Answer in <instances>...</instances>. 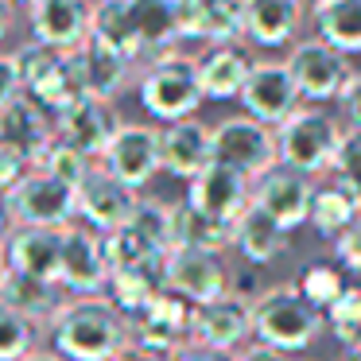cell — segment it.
Segmentation results:
<instances>
[{"label":"cell","mask_w":361,"mask_h":361,"mask_svg":"<svg viewBox=\"0 0 361 361\" xmlns=\"http://www.w3.org/2000/svg\"><path fill=\"white\" fill-rule=\"evenodd\" d=\"M299 86L291 78V66L288 63H257L241 90V105H245V117L260 121L268 128H280L291 113H299Z\"/></svg>","instance_id":"cell-9"},{"label":"cell","mask_w":361,"mask_h":361,"mask_svg":"<svg viewBox=\"0 0 361 361\" xmlns=\"http://www.w3.org/2000/svg\"><path fill=\"white\" fill-rule=\"evenodd\" d=\"M4 206H8V218L27 229H71L74 214H78V190L32 167L4 195Z\"/></svg>","instance_id":"cell-5"},{"label":"cell","mask_w":361,"mask_h":361,"mask_svg":"<svg viewBox=\"0 0 361 361\" xmlns=\"http://www.w3.org/2000/svg\"><path fill=\"white\" fill-rule=\"evenodd\" d=\"M190 319H195V303H187L175 291H164L148 311H140L133 319V345L136 353L152 357V353H175L190 342Z\"/></svg>","instance_id":"cell-8"},{"label":"cell","mask_w":361,"mask_h":361,"mask_svg":"<svg viewBox=\"0 0 361 361\" xmlns=\"http://www.w3.org/2000/svg\"><path fill=\"white\" fill-rule=\"evenodd\" d=\"M206 102L202 94V74H198V59L190 55H167L156 66H148L140 78V105L164 125H179L190 121L195 109Z\"/></svg>","instance_id":"cell-3"},{"label":"cell","mask_w":361,"mask_h":361,"mask_svg":"<svg viewBox=\"0 0 361 361\" xmlns=\"http://www.w3.org/2000/svg\"><path fill=\"white\" fill-rule=\"evenodd\" d=\"M136 206H140L136 190L125 187V183H121L117 175H109L105 167H94L90 179L78 187V218L86 221L90 229H97L102 237L125 229L128 221H133Z\"/></svg>","instance_id":"cell-11"},{"label":"cell","mask_w":361,"mask_h":361,"mask_svg":"<svg viewBox=\"0 0 361 361\" xmlns=\"http://www.w3.org/2000/svg\"><path fill=\"white\" fill-rule=\"evenodd\" d=\"M63 245H66V229H27L20 226L4 245L12 272L35 276V280L59 283L63 280ZM63 288V283H59Z\"/></svg>","instance_id":"cell-21"},{"label":"cell","mask_w":361,"mask_h":361,"mask_svg":"<svg viewBox=\"0 0 361 361\" xmlns=\"http://www.w3.org/2000/svg\"><path fill=\"white\" fill-rule=\"evenodd\" d=\"M156 257H167L159 252L156 245H148L133 226L117 229V233H105V260H109V276L117 268H133V264H144V260H156Z\"/></svg>","instance_id":"cell-36"},{"label":"cell","mask_w":361,"mask_h":361,"mask_svg":"<svg viewBox=\"0 0 361 361\" xmlns=\"http://www.w3.org/2000/svg\"><path fill=\"white\" fill-rule=\"evenodd\" d=\"M311 202H314L311 175L295 171V167L276 164L264 179L252 183V206L272 214L283 229H299L303 221H311Z\"/></svg>","instance_id":"cell-13"},{"label":"cell","mask_w":361,"mask_h":361,"mask_svg":"<svg viewBox=\"0 0 361 361\" xmlns=\"http://www.w3.org/2000/svg\"><path fill=\"white\" fill-rule=\"evenodd\" d=\"M27 361H63V357H59V353H32Z\"/></svg>","instance_id":"cell-52"},{"label":"cell","mask_w":361,"mask_h":361,"mask_svg":"<svg viewBox=\"0 0 361 361\" xmlns=\"http://www.w3.org/2000/svg\"><path fill=\"white\" fill-rule=\"evenodd\" d=\"M237 361H291L283 350H272V345H264V342H252L249 350H241L237 353Z\"/></svg>","instance_id":"cell-48"},{"label":"cell","mask_w":361,"mask_h":361,"mask_svg":"<svg viewBox=\"0 0 361 361\" xmlns=\"http://www.w3.org/2000/svg\"><path fill=\"white\" fill-rule=\"evenodd\" d=\"M226 245H233V226L206 218V214L195 210L187 198L171 206V249H206V252H221Z\"/></svg>","instance_id":"cell-29"},{"label":"cell","mask_w":361,"mask_h":361,"mask_svg":"<svg viewBox=\"0 0 361 361\" xmlns=\"http://www.w3.org/2000/svg\"><path fill=\"white\" fill-rule=\"evenodd\" d=\"M35 345V322L0 303V361H27Z\"/></svg>","instance_id":"cell-39"},{"label":"cell","mask_w":361,"mask_h":361,"mask_svg":"<svg viewBox=\"0 0 361 361\" xmlns=\"http://www.w3.org/2000/svg\"><path fill=\"white\" fill-rule=\"evenodd\" d=\"M27 171H32V167H27L24 159L16 156V152H8V148H4V144H0V198L8 195V190L16 187V183L24 179Z\"/></svg>","instance_id":"cell-41"},{"label":"cell","mask_w":361,"mask_h":361,"mask_svg":"<svg viewBox=\"0 0 361 361\" xmlns=\"http://www.w3.org/2000/svg\"><path fill=\"white\" fill-rule=\"evenodd\" d=\"M350 361H361V350H357V353H350Z\"/></svg>","instance_id":"cell-55"},{"label":"cell","mask_w":361,"mask_h":361,"mask_svg":"<svg viewBox=\"0 0 361 361\" xmlns=\"http://www.w3.org/2000/svg\"><path fill=\"white\" fill-rule=\"evenodd\" d=\"M214 159L241 171L249 183L264 179L280 164L276 128L260 125L252 117H226L221 125H214Z\"/></svg>","instance_id":"cell-6"},{"label":"cell","mask_w":361,"mask_h":361,"mask_svg":"<svg viewBox=\"0 0 361 361\" xmlns=\"http://www.w3.org/2000/svg\"><path fill=\"white\" fill-rule=\"evenodd\" d=\"M12 4H24V8H32V4H35V0H12Z\"/></svg>","instance_id":"cell-54"},{"label":"cell","mask_w":361,"mask_h":361,"mask_svg":"<svg viewBox=\"0 0 361 361\" xmlns=\"http://www.w3.org/2000/svg\"><path fill=\"white\" fill-rule=\"evenodd\" d=\"M303 4H311V8H314V4H319V0H303Z\"/></svg>","instance_id":"cell-56"},{"label":"cell","mask_w":361,"mask_h":361,"mask_svg":"<svg viewBox=\"0 0 361 361\" xmlns=\"http://www.w3.org/2000/svg\"><path fill=\"white\" fill-rule=\"evenodd\" d=\"M12 59H16V71H20V86H24V94H35V90L43 86V82L51 78V74L63 66L66 51H55L47 47V43H24V47L12 51Z\"/></svg>","instance_id":"cell-34"},{"label":"cell","mask_w":361,"mask_h":361,"mask_svg":"<svg viewBox=\"0 0 361 361\" xmlns=\"http://www.w3.org/2000/svg\"><path fill=\"white\" fill-rule=\"evenodd\" d=\"M198 39L210 47L245 39V0H198Z\"/></svg>","instance_id":"cell-32"},{"label":"cell","mask_w":361,"mask_h":361,"mask_svg":"<svg viewBox=\"0 0 361 361\" xmlns=\"http://www.w3.org/2000/svg\"><path fill=\"white\" fill-rule=\"evenodd\" d=\"M252 55L245 43H221L210 47L198 59V74H202V94L214 102H229V97H241L245 82L252 74Z\"/></svg>","instance_id":"cell-23"},{"label":"cell","mask_w":361,"mask_h":361,"mask_svg":"<svg viewBox=\"0 0 361 361\" xmlns=\"http://www.w3.org/2000/svg\"><path fill=\"white\" fill-rule=\"evenodd\" d=\"M12 32V0H0V43Z\"/></svg>","instance_id":"cell-49"},{"label":"cell","mask_w":361,"mask_h":361,"mask_svg":"<svg viewBox=\"0 0 361 361\" xmlns=\"http://www.w3.org/2000/svg\"><path fill=\"white\" fill-rule=\"evenodd\" d=\"M179 4V35L198 39V0H175Z\"/></svg>","instance_id":"cell-47"},{"label":"cell","mask_w":361,"mask_h":361,"mask_svg":"<svg viewBox=\"0 0 361 361\" xmlns=\"http://www.w3.org/2000/svg\"><path fill=\"white\" fill-rule=\"evenodd\" d=\"M171 361H237V353H229V350H210V345H198V342H187Z\"/></svg>","instance_id":"cell-45"},{"label":"cell","mask_w":361,"mask_h":361,"mask_svg":"<svg viewBox=\"0 0 361 361\" xmlns=\"http://www.w3.org/2000/svg\"><path fill=\"white\" fill-rule=\"evenodd\" d=\"M63 283L74 295H97L109 288V260H105V237L97 229L71 226L63 245Z\"/></svg>","instance_id":"cell-20"},{"label":"cell","mask_w":361,"mask_h":361,"mask_svg":"<svg viewBox=\"0 0 361 361\" xmlns=\"http://www.w3.org/2000/svg\"><path fill=\"white\" fill-rule=\"evenodd\" d=\"M233 245H237V252L260 272V268L272 264V260L288 249V229H283L272 214L249 206L233 226Z\"/></svg>","instance_id":"cell-28"},{"label":"cell","mask_w":361,"mask_h":361,"mask_svg":"<svg viewBox=\"0 0 361 361\" xmlns=\"http://www.w3.org/2000/svg\"><path fill=\"white\" fill-rule=\"evenodd\" d=\"M121 125L125 121L117 117V109H113L109 102H102V97H82L78 105H71L66 113H59L55 117V133L63 136L66 144H74L78 152H86L90 159H102L105 152H109L113 136L121 133Z\"/></svg>","instance_id":"cell-19"},{"label":"cell","mask_w":361,"mask_h":361,"mask_svg":"<svg viewBox=\"0 0 361 361\" xmlns=\"http://www.w3.org/2000/svg\"><path fill=\"white\" fill-rule=\"evenodd\" d=\"M299 291H303L307 295V303L311 307H319V311H330V307L338 303V299H342V291L350 288V283H345V276L338 272L334 264H307L303 272H299Z\"/></svg>","instance_id":"cell-35"},{"label":"cell","mask_w":361,"mask_h":361,"mask_svg":"<svg viewBox=\"0 0 361 361\" xmlns=\"http://www.w3.org/2000/svg\"><path fill=\"white\" fill-rule=\"evenodd\" d=\"M314 32L345 59L361 55V0H319L314 4Z\"/></svg>","instance_id":"cell-30"},{"label":"cell","mask_w":361,"mask_h":361,"mask_svg":"<svg viewBox=\"0 0 361 361\" xmlns=\"http://www.w3.org/2000/svg\"><path fill=\"white\" fill-rule=\"evenodd\" d=\"M128 4V27L136 39V63L148 71L159 59L175 55L179 35V4L175 0H125Z\"/></svg>","instance_id":"cell-14"},{"label":"cell","mask_w":361,"mask_h":361,"mask_svg":"<svg viewBox=\"0 0 361 361\" xmlns=\"http://www.w3.org/2000/svg\"><path fill=\"white\" fill-rule=\"evenodd\" d=\"M249 334H252V303L249 299L226 291V295L214 299V303L195 307V319H190V342L233 353Z\"/></svg>","instance_id":"cell-17"},{"label":"cell","mask_w":361,"mask_h":361,"mask_svg":"<svg viewBox=\"0 0 361 361\" xmlns=\"http://www.w3.org/2000/svg\"><path fill=\"white\" fill-rule=\"evenodd\" d=\"M338 105L345 109V117H350V128H357L361 133V71L350 74V82H345L342 97H338Z\"/></svg>","instance_id":"cell-44"},{"label":"cell","mask_w":361,"mask_h":361,"mask_svg":"<svg viewBox=\"0 0 361 361\" xmlns=\"http://www.w3.org/2000/svg\"><path fill=\"white\" fill-rule=\"evenodd\" d=\"M35 167H39V171H47L51 179L74 187V190H78L82 183L90 179V171H94V164H90L86 152H78L74 144H66L63 136H55V140H51V148L43 152V159H39Z\"/></svg>","instance_id":"cell-33"},{"label":"cell","mask_w":361,"mask_h":361,"mask_svg":"<svg viewBox=\"0 0 361 361\" xmlns=\"http://www.w3.org/2000/svg\"><path fill=\"white\" fill-rule=\"evenodd\" d=\"M291 78H295L299 94L307 97V102H338L345 90V82H350V59L342 55V51H334L330 43H322L319 35L314 39H303L291 47Z\"/></svg>","instance_id":"cell-7"},{"label":"cell","mask_w":361,"mask_h":361,"mask_svg":"<svg viewBox=\"0 0 361 361\" xmlns=\"http://www.w3.org/2000/svg\"><path fill=\"white\" fill-rule=\"evenodd\" d=\"M74 59H78V71H82V78H86L90 97H102V102H113V94L125 86L128 71H133V63H128L113 43L97 39V35H90V39L74 51Z\"/></svg>","instance_id":"cell-27"},{"label":"cell","mask_w":361,"mask_h":361,"mask_svg":"<svg viewBox=\"0 0 361 361\" xmlns=\"http://www.w3.org/2000/svg\"><path fill=\"white\" fill-rule=\"evenodd\" d=\"M342 128L319 105H303L299 113H291L280 128H276V148H280V164L295 167L303 175H319L334 167L338 144H342Z\"/></svg>","instance_id":"cell-4"},{"label":"cell","mask_w":361,"mask_h":361,"mask_svg":"<svg viewBox=\"0 0 361 361\" xmlns=\"http://www.w3.org/2000/svg\"><path fill=\"white\" fill-rule=\"evenodd\" d=\"M117 361H152V357H144V353H136V350H128V353H121Z\"/></svg>","instance_id":"cell-51"},{"label":"cell","mask_w":361,"mask_h":361,"mask_svg":"<svg viewBox=\"0 0 361 361\" xmlns=\"http://www.w3.org/2000/svg\"><path fill=\"white\" fill-rule=\"evenodd\" d=\"M55 136H59L55 133V117H51L35 97L20 94L8 109H0V144H4L8 152H16L27 167L39 164Z\"/></svg>","instance_id":"cell-16"},{"label":"cell","mask_w":361,"mask_h":361,"mask_svg":"<svg viewBox=\"0 0 361 361\" xmlns=\"http://www.w3.org/2000/svg\"><path fill=\"white\" fill-rule=\"evenodd\" d=\"M187 202L195 206V210H202L206 218L237 226V218L252 206V190H249V179H245L241 171H233V167H226V164H214V167H206L198 179H190Z\"/></svg>","instance_id":"cell-15"},{"label":"cell","mask_w":361,"mask_h":361,"mask_svg":"<svg viewBox=\"0 0 361 361\" xmlns=\"http://www.w3.org/2000/svg\"><path fill=\"white\" fill-rule=\"evenodd\" d=\"M229 291L241 299H249V303H257L260 295H264V288H260V276L257 272H233V280H229Z\"/></svg>","instance_id":"cell-46"},{"label":"cell","mask_w":361,"mask_h":361,"mask_svg":"<svg viewBox=\"0 0 361 361\" xmlns=\"http://www.w3.org/2000/svg\"><path fill=\"white\" fill-rule=\"evenodd\" d=\"M326 319H330V330H334L338 342L350 353H357L361 350V283H350L342 291V299L326 311Z\"/></svg>","instance_id":"cell-37"},{"label":"cell","mask_w":361,"mask_h":361,"mask_svg":"<svg viewBox=\"0 0 361 361\" xmlns=\"http://www.w3.org/2000/svg\"><path fill=\"white\" fill-rule=\"evenodd\" d=\"M338 187H345L350 195L361 198V133L350 128L338 144V156H334V167H330Z\"/></svg>","instance_id":"cell-40"},{"label":"cell","mask_w":361,"mask_h":361,"mask_svg":"<svg viewBox=\"0 0 361 361\" xmlns=\"http://www.w3.org/2000/svg\"><path fill=\"white\" fill-rule=\"evenodd\" d=\"M4 229H8V206H4V198H0V237H4Z\"/></svg>","instance_id":"cell-50"},{"label":"cell","mask_w":361,"mask_h":361,"mask_svg":"<svg viewBox=\"0 0 361 361\" xmlns=\"http://www.w3.org/2000/svg\"><path fill=\"white\" fill-rule=\"evenodd\" d=\"M0 303L8 311L24 314L27 322H43L51 326L55 314L63 311L66 299L59 295V283H47V280H35V276H24V272H12L0 280Z\"/></svg>","instance_id":"cell-26"},{"label":"cell","mask_w":361,"mask_h":361,"mask_svg":"<svg viewBox=\"0 0 361 361\" xmlns=\"http://www.w3.org/2000/svg\"><path fill=\"white\" fill-rule=\"evenodd\" d=\"M8 276V257H4V249H0V280Z\"/></svg>","instance_id":"cell-53"},{"label":"cell","mask_w":361,"mask_h":361,"mask_svg":"<svg viewBox=\"0 0 361 361\" xmlns=\"http://www.w3.org/2000/svg\"><path fill=\"white\" fill-rule=\"evenodd\" d=\"M322 311L307 303L299 283H276L252 303V334L257 342L283 353H299L319 338Z\"/></svg>","instance_id":"cell-2"},{"label":"cell","mask_w":361,"mask_h":361,"mask_svg":"<svg viewBox=\"0 0 361 361\" xmlns=\"http://www.w3.org/2000/svg\"><path fill=\"white\" fill-rule=\"evenodd\" d=\"M164 291H167V257L144 260V264H133V268H117L109 276V299L128 319L148 311Z\"/></svg>","instance_id":"cell-24"},{"label":"cell","mask_w":361,"mask_h":361,"mask_svg":"<svg viewBox=\"0 0 361 361\" xmlns=\"http://www.w3.org/2000/svg\"><path fill=\"white\" fill-rule=\"evenodd\" d=\"M47 330L63 361H117L133 342V319L105 295L66 299Z\"/></svg>","instance_id":"cell-1"},{"label":"cell","mask_w":361,"mask_h":361,"mask_svg":"<svg viewBox=\"0 0 361 361\" xmlns=\"http://www.w3.org/2000/svg\"><path fill=\"white\" fill-rule=\"evenodd\" d=\"M361 221V198L350 195L338 183L314 187V202H311V226L319 237H342L345 229H353Z\"/></svg>","instance_id":"cell-31"},{"label":"cell","mask_w":361,"mask_h":361,"mask_svg":"<svg viewBox=\"0 0 361 361\" xmlns=\"http://www.w3.org/2000/svg\"><path fill=\"white\" fill-rule=\"evenodd\" d=\"M233 276L226 272L218 252L206 249H171L167 252V291L183 295L187 303L202 307L229 291Z\"/></svg>","instance_id":"cell-12"},{"label":"cell","mask_w":361,"mask_h":361,"mask_svg":"<svg viewBox=\"0 0 361 361\" xmlns=\"http://www.w3.org/2000/svg\"><path fill=\"white\" fill-rule=\"evenodd\" d=\"M214 128L202 121H179L164 128V171L175 179H198L206 167H214Z\"/></svg>","instance_id":"cell-22"},{"label":"cell","mask_w":361,"mask_h":361,"mask_svg":"<svg viewBox=\"0 0 361 361\" xmlns=\"http://www.w3.org/2000/svg\"><path fill=\"white\" fill-rule=\"evenodd\" d=\"M32 35L55 51H78L94 32V4L86 0H35L32 8Z\"/></svg>","instance_id":"cell-18"},{"label":"cell","mask_w":361,"mask_h":361,"mask_svg":"<svg viewBox=\"0 0 361 361\" xmlns=\"http://www.w3.org/2000/svg\"><path fill=\"white\" fill-rule=\"evenodd\" d=\"M102 167L117 175L125 187L140 190L152 175L164 167V128L152 125H121L109 152L102 156Z\"/></svg>","instance_id":"cell-10"},{"label":"cell","mask_w":361,"mask_h":361,"mask_svg":"<svg viewBox=\"0 0 361 361\" xmlns=\"http://www.w3.org/2000/svg\"><path fill=\"white\" fill-rule=\"evenodd\" d=\"M303 24V0H245V39L283 47Z\"/></svg>","instance_id":"cell-25"},{"label":"cell","mask_w":361,"mask_h":361,"mask_svg":"<svg viewBox=\"0 0 361 361\" xmlns=\"http://www.w3.org/2000/svg\"><path fill=\"white\" fill-rule=\"evenodd\" d=\"M128 226L144 237L148 245H156L159 252H171V206L159 198H140L133 221Z\"/></svg>","instance_id":"cell-38"},{"label":"cell","mask_w":361,"mask_h":361,"mask_svg":"<svg viewBox=\"0 0 361 361\" xmlns=\"http://www.w3.org/2000/svg\"><path fill=\"white\" fill-rule=\"evenodd\" d=\"M334 252H338V260H342L350 272H361V221L338 237V241H334Z\"/></svg>","instance_id":"cell-43"},{"label":"cell","mask_w":361,"mask_h":361,"mask_svg":"<svg viewBox=\"0 0 361 361\" xmlns=\"http://www.w3.org/2000/svg\"><path fill=\"white\" fill-rule=\"evenodd\" d=\"M24 94L20 86V71H16V59L12 55H0V109H8L16 97Z\"/></svg>","instance_id":"cell-42"}]
</instances>
